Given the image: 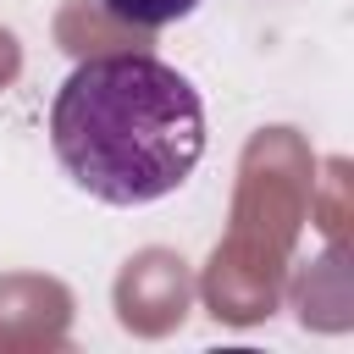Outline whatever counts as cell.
<instances>
[{
	"label": "cell",
	"mask_w": 354,
	"mask_h": 354,
	"mask_svg": "<svg viewBox=\"0 0 354 354\" xmlns=\"http://www.w3.org/2000/svg\"><path fill=\"white\" fill-rule=\"evenodd\" d=\"M50 149L83 194L155 205L177 194L205 155V100L160 55H88L55 88Z\"/></svg>",
	"instance_id": "6da1fadb"
},
{
	"label": "cell",
	"mask_w": 354,
	"mask_h": 354,
	"mask_svg": "<svg viewBox=\"0 0 354 354\" xmlns=\"http://www.w3.org/2000/svg\"><path fill=\"white\" fill-rule=\"evenodd\" d=\"M116 22H127V28H166V22H183V17H194L205 0H100Z\"/></svg>",
	"instance_id": "7a4b0ae2"
}]
</instances>
